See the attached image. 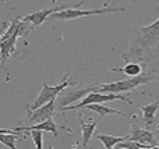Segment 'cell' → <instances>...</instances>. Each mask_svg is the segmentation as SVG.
Returning a JSON list of instances; mask_svg holds the SVG:
<instances>
[{
  "label": "cell",
  "mask_w": 159,
  "mask_h": 149,
  "mask_svg": "<svg viewBox=\"0 0 159 149\" xmlns=\"http://www.w3.org/2000/svg\"><path fill=\"white\" fill-rule=\"evenodd\" d=\"M155 80H159V74L157 72H141L135 77H130L127 80L117 81L110 84H101L96 86V91L99 92H112V94H121V92H133L141 85L149 84ZM130 95V94H129Z\"/></svg>",
  "instance_id": "2"
},
{
  "label": "cell",
  "mask_w": 159,
  "mask_h": 149,
  "mask_svg": "<svg viewBox=\"0 0 159 149\" xmlns=\"http://www.w3.org/2000/svg\"><path fill=\"white\" fill-rule=\"evenodd\" d=\"M121 57L124 61L141 60L145 63L159 57V18L151 25L137 28L135 36Z\"/></svg>",
  "instance_id": "1"
},
{
  "label": "cell",
  "mask_w": 159,
  "mask_h": 149,
  "mask_svg": "<svg viewBox=\"0 0 159 149\" xmlns=\"http://www.w3.org/2000/svg\"><path fill=\"white\" fill-rule=\"evenodd\" d=\"M98 85H91V86H84V88H78V89H73V91H66V88L57 95V106H59V112L64 107V106L73 105V103L78 102L80 99H82L84 96H87L89 92L96 91Z\"/></svg>",
  "instance_id": "7"
},
{
  "label": "cell",
  "mask_w": 159,
  "mask_h": 149,
  "mask_svg": "<svg viewBox=\"0 0 159 149\" xmlns=\"http://www.w3.org/2000/svg\"><path fill=\"white\" fill-rule=\"evenodd\" d=\"M95 138L99 139L106 149H112L113 147H116L119 142L129 139V135H126V137H115V135H107V134H96Z\"/></svg>",
  "instance_id": "16"
},
{
  "label": "cell",
  "mask_w": 159,
  "mask_h": 149,
  "mask_svg": "<svg viewBox=\"0 0 159 149\" xmlns=\"http://www.w3.org/2000/svg\"><path fill=\"white\" fill-rule=\"evenodd\" d=\"M8 25H10V22H4V24H2V27H0V38H2L3 33L6 32V29L8 28Z\"/></svg>",
  "instance_id": "19"
},
{
  "label": "cell",
  "mask_w": 159,
  "mask_h": 149,
  "mask_svg": "<svg viewBox=\"0 0 159 149\" xmlns=\"http://www.w3.org/2000/svg\"><path fill=\"white\" fill-rule=\"evenodd\" d=\"M24 138L20 133H0V142L10 149H16V141Z\"/></svg>",
  "instance_id": "17"
},
{
  "label": "cell",
  "mask_w": 159,
  "mask_h": 149,
  "mask_svg": "<svg viewBox=\"0 0 159 149\" xmlns=\"http://www.w3.org/2000/svg\"><path fill=\"white\" fill-rule=\"evenodd\" d=\"M159 128L155 131H149V130H144V128L137 127L135 124L131 125V133L129 134V139L131 141H138L141 144L148 145L149 148H158L159 142H158V135Z\"/></svg>",
  "instance_id": "8"
},
{
  "label": "cell",
  "mask_w": 159,
  "mask_h": 149,
  "mask_svg": "<svg viewBox=\"0 0 159 149\" xmlns=\"http://www.w3.org/2000/svg\"><path fill=\"white\" fill-rule=\"evenodd\" d=\"M2 2H3V3H4V2H7V0H2Z\"/></svg>",
  "instance_id": "22"
},
{
  "label": "cell",
  "mask_w": 159,
  "mask_h": 149,
  "mask_svg": "<svg viewBox=\"0 0 159 149\" xmlns=\"http://www.w3.org/2000/svg\"><path fill=\"white\" fill-rule=\"evenodd\" d=\"M56 114V107H55V100L42 105L41 107L35 109V110H28V117H27V123L31 124H36V123L45 121L48 119H52Z\"/></svg>",
  "instance_id": "10"
},
{
  "label": "cell",
  "mask_w": 159,
  "mask_h": 149,
  "mask_svg": "<svg viewBox=\"0 0 159 149\" xmlns=\"http://www.w3.org/2000/svg\"><path fill=\"white\" fill-rule=\"evenodd\" d=\"M4 22H6V21H2V20H0V25H2V24H4Z\"/></svg>",
  "instance_id": "21"
},
{
  "label": "cell",
  "mask_w": 159,
  "mask_h": 149,
  "mask_svg": "<svg viewBox=\"0 0 159 149\" xmlns=\"http://www.w3.org/2000/svg\"><path fill=\"white\" fill-rule=\"evenodd\" d=\"M87 109L92 112H96L99 114V117H103V116H107V114H119V116L123 117L124 113L120 110H116V109H112L109 106H105V105H101V103H89V105L85 106Z\"/></svg>",
  "instance_id": "15"
},
{
  "label": "cell",
  "mask_w": 159,
  "mask_h": 149,
  "mask_svg": "<svg viewBox=\"0 0 159 149\" xmlns=\"http://www.w3.org/2000/svg\"><path fill=\"white\" fill-rule=\"evenodd\" d=\"M31 135H32V141L35 144V147L38 149H42L43 148V141H42V134L43 131L42 130H30Z\"/></svg>",
  "instance_id": "18"
},
{
  "label": "cell",
  "mask_w": 159,
  "mask_h": 149,
  "mask_svg": "<svg viewBox=\"0 0 159 149\" xmlns=\"http://www.w3.org/2000/svg\"><path fill=\"white\" fill-rule=\"evenodd\" d=\"M115 100H123V102H127L129 105L135 106L133 100H130L126 95L123 94H112V92H99V91H92L81 99V102H78V105H69L64 106L60 112H71V110H77V109L85 107L89 103H107V102H115Z\"/></svg>",
  "instance_id": "3"
},
{
  "label": "cell",
  "mask_w": 159,
  "mask_h": 149,
  "mask_svg": "<svg viewBox=\"0 0 159 149\" xmlns=\"http://www.w3.org/2000/svg\"><path fill=\"white\" fill-rule=\"evenodd\" d=\"M24 21H21L20 24L18 29L10 36V38L4 39V41H0V68H4L6 66V61L10 59V56L13 55L14 49H16V43H17V39H18L20 33L24 31Z\"/></svg>",
  "instance_id": "9"
},
{
  "label": "cell",
  "mask_w": 159,
  "mask_h": 149,
  "mask_svg": "<svg viewBox=\"0 0 159 149\" xmlns=\"http://www.w3.org/2000/svg\"><path fill=\"white\" fill-rule=\"evenodd\" d=\"M75 84L77 82H74L67 74H64L63 80L60 81V84H57V85H55V86H50V85H48V84H43V86H42L41 92L38 94L36 99L34 100L27 109L28 110H35V109L41 107L42 105H45V103L50 102V100H55L56 98H57V95L60 94L64 88H67V86H70V85H75Z\"/></svg>",
  "instance_id": "5"
},
{
  "label": "cell",
  "mask_w": 159,
  "mask_h": 149,
  "mask_svg": "<svg viewBox=\"0 0 159 149\" xmlns=\"http://www.w3.org/2000/svg\"><path fill=\"white\" fill-rule=\"evenodd\" d=\"M14 130L18 131V133H21V131H30V130H42V131H46V133H52L55 135V138H57L59 125L53 121V119H48L45 121L36 123V124L28 125V127H16Z\"/></svg>",
  "instance_id": "11"
},
{
  "label": "cell",
  "mask_w": 159,
  "mask_h": 149,
  "mask_svg": "<svg viewBox=\"0 0 159 149\" xmlns=\"http://www.w3.org/2000/svg\"><path fill=\"white\" fill-rule=\"evenodd\" d=\"M110 71L112 72H124V74L129 75V77H135V75L143 72V67H141L140 63H137V61H130V63H127L124 67H113V68H110Z\"/></svg>",
  "instance_id": "14"
},
{
  "label": "cell",
  "mask_w": 159,
  "mask_h": 149,
  "mask_svg": "<svg viewBox=\"0 0 159 149\" xmlns=\"http://www.w3.org/2000/svg\"><path fill=\"white\" fill-rule=\"evenodd\" d=\"M126 8L124 7H103V8H96V10H82L81 4L75 6V7H69L64 10L56 11L49 17L50 20H75L80 17H88V15H95V14H109V13H124Z\"/></svg>",
  "instance_id": "4"
},
{
  "label": "cell",
  "mask_w": 159,
  "mask_h": 149,
  "mask_svg": "<svg viewBox=\"0 0 159 149\" xmlns=\"http://www.w3.org/2000/svg\"><path fill=\"white\" fill-rule=\"evenodd\" d=\"M158 148H159V145H158Z\"/></svg>",
  "instance_id": "23"
},
{
  "label": "cell",
  "mask_w": 159,
  "mask_h": 149,
  "mask_svg": "<svg viewBox=\"0 0 159 149\" xmlns=\"http://www.w3.org/2000/svg\"><path fill=\"white\" fill-rule=\"evenodd\" d=\"M101 119L102 117H98L93 123L87 124V123L80 117V125H81V144H82V147H87L88 145V142H89V139L92 138L93 133H95V128H96V125H98V123H99V120Z\"/></svg>",
  "instance_id": "12"
},
{
  "label": "cell",
  "mask_w": 159,
  "mask_h": 149,
  "mask_svg": "<svg viewBox=\"0 0 159 149\" xmlns=\"http://www.w3.org/2000/svg\"><path fill=\"white\" fill-rule=\"evenodd\" d=\"M0 133H18L16 130H4V128H0Z\"/></svg>",
  "instance_id": "20"
},
{
  "label": "cell",
  "mask_w": 159,
  "mask_h": 149,
  "mask_svg": "<svg viewBox=\"0 0 159 149\" xmlns=\"http://www.w3.org/2000/svg\"><path fill=\"white\" fill-rule=\"evenodd\" d=\"M82 4V2H80L78 4H61V6H57V7H52V8H45V10H39V11H35V13L32 14H28V15L22 17L21 21L24 22H31L32 24V27L30 28V32L34 29H36L38 27H41L42 24H43L45 21H46L48 18H49L50 15H52L53 13H56V11H60V10H64V8H69V7H75V6H80Z\"/></svg>",
  "instance_id": "6"
},
{
  "label": "cell",
  "mask_w": 159,
  "mask_h": 149,
  "mask_svg": "<svg viewBox=\"0 0 159 149\" xmlns=\"http://www.w3.org/2000/svg\"><path fill=\"white\" fill-rule=\"evenodd\" d=\"M138 109H141L143 112V120L147 125H151L154 124L155 121V114L159 110V102H154V103H149V105H145V106H138Z\"/></svg>",
  "instance_id": "13"
}]
</instances>
